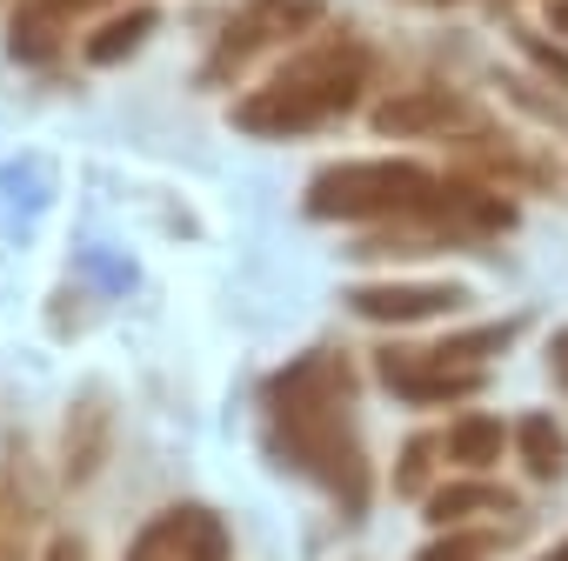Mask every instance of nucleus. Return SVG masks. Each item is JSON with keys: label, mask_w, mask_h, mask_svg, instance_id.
<instances>
[{"label": "nucleus", "mask_w": 568, "mask_h": 561, "mask_svg": "<svg viewBox=\"0 0 568 561\" xmlns=\"http://www.w3.org/2000/svg\"><path fill=\"white\" fill-rule=\"evenodd\" d=\"M355 308H368V315H422V308H448V295H355Z\"/></svg>", "instance_id": "obj_2"}, {"label": "nucleus", "mask_w": 568, "mask_h": 561, "mask_svg": "<svg viewBox=\"0 0 568 561\" xmlns=\"http://www.w3.org/2000/svg\"><path fill=\"white\" fill-rule=\"evenodd\" d=\"M415 187H422V181H415L408 167H375V174H355V167H348V174H335V181L315 194V207H355V201H362V207H388V201H408Z\"/></svg>", "instance_id": "obj_1"}, {"label": "nucleus", "mask_w": 568, "mask_h": 561, "mask_svg": "<svg viewBox=\"0 0 568 561\" xmlns=\"http://www.w3.org/2000/svg\"><path fill=\"white\" fill-rule=\"evenodd\" d=\"M141 34H148V14H134V21H121L114 34H101V41H94V61H114V54H121V48H134Z\"/></svg>", "instance_id": "obj_3"}]
</instances>
